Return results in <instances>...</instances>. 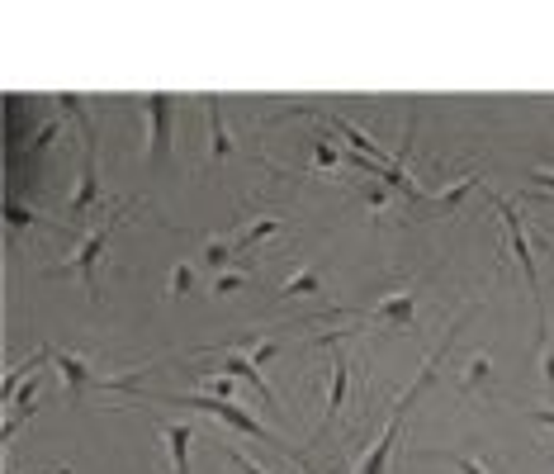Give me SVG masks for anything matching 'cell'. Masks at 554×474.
I'll return each mask as SVG.
<instances>
[{"label": "cell", "mask_w": 554, "mask_h": 474, "mask_svg": "<svg viewBox=\"0 0 554 474\" xmlns=\"http://www.w3.org/2000/svg\"><path fill=\"white\" fill-rule=\"evenodd\" d=\"M247 285V275L242 271H218V280H214V294H237Z\"/></svg>", "instance_id": "44dd1931"}, {"label": "cell", "mask_w": 554, "mask_h": 474, "mask_svg": "<svg viewBox=\"0 0 554 474\" xmlns=\"http://www.w3.org/2000/svg\"><path fill=\"white\" fill-rule=\"evenodd\" d=\"M417 304H422L417 285H398V290L379 294L375 304L365 309V318L379 323V328H389V332H417Z\"/></svg>", "instance_id": "277c9868"}, {"label": "cell", "mask_w": 554, "mask_h": 474, "mask_svg": "<svg viewBox=\"0 0 554 474\" xmlns=\"http://www.w3.org/2000/svg\"><path fill=\"white\" fill-rule=\"evenodd\" d=\"M133 214V204L128 209H114L100 228H90L81 242H76V252H72V261L67 266H57L62 275H81V285H86V294H90V304H100V261H105V252H109V237L119 233V223Z\"/></svg>", "instance_id": "7a4b0ae2"}, {"label": "cell", "mask_w": 554, "mask_h": 474, "mask_svg": "<svg viewBox=\"0 0 554 474\" xmlns=\"http://www.w3.org/2000/svg\"><path fill=\"white\" fill-rule=\"evenodd\" d=\"M81 138H86V157H81V181H76L72 200H67V214L81 219L90 214L95 204H100V143H95V124H81Z\"/></svg>", "instance_id": "5b68a950"}, {"label": "cell", "mask_w": 554, "mask_h": 474, "mask_svg": "<svg viewBox=\"0 0 554 474\" xmlns=\"http://www.w3.org/2000/svg\"><path fill=\"white\" fill-rule=\"evenodd\" d=\"M308 294H322V271L313 266V261H308V266H299V271L280 285V299H308Z\"/></svg>", "instance_id": "7c38bea8"}, {"label": "cell", "mask_w": 554, "mask_h": 474, "mask_svg": "<svg viewBox=\"0 0 554 474\" xmlns=\"http://www.w3.org/2000/svg\"><path fill=\"white\" fill-rule=\"evenodd\" d=\"M209 351H223V347H209ZM218 375H233V380H247L261 399H266L270 413H280V394L266 384V375H261V365H256V356H242V351H223V361H218Z\"/></svg>", "instance_id": "9c48e42d"}, {"label": "cell", "mask_w": 554, "mask_h": 474, "mask_svg": "<svg viewBox=\"0 0 554 474\" xmlns=\"http://www.w3.org/2000/svg\"><path fill=\"white\" fill-rule=\"evenodd\" d=\"M53 365H57V375H62V384H67L72 399H81L90 389H114V380H109V375H95L81 351H57L53 347Z\"/></svg>", "instance_id": "52a82bcc"}, {"label": "cell", "mask_w": 554, "mask_h": 474, "mask_svg": "<svg viewBox=\"0 0 554 474\" xmlns=\"http://www.w3.org/2000/svg\"><path fill=\"white\" fill-rule=\"evenodd\" d=\"M479 181H483L479 171H469L465 181H455V185H446V190H441V195H427V204H431V209H455V204L465 200V195H469V190H474V185H479Z\"/></svg>", "instance_id": "9a60e30c"}, {"label": "cell", "mask_w": 554, "mask_h": 474, "mask_svg": "<svg viewBox=\"0 0 554 474\" xmlns=\"http://www.w3.org/2000/svg\"><path fill=\"white\" fill-rule=\"evenodd\" d=\"M204 266H214V271H228V261H233V247L223 242V237H204V256H199Z\"/></svg>", "instance_id": "ac0fdd59"}, {"label": "cell", "mask_w": 554, "mask_h": 474, "mask_svg": "<svg viewBox=\"0 0 554 474\" xmlns=\"http://www.w3.org/2000/svg\"><path fill=\"white\" fill-rule=\"evenodd\" d=\"M493 204H498L502 223H507V242H512V252H517L521 271H526V285H531V294H536L540 304V275H536V261H531V237H526V219L517 214V204L502 200V195H493ZM540 313H545V304H540Z\"/></svg>", "instance_id": "8992f818"}, {"label": "cell", "mask_w": 554, "mask_h": 474, "mask_svg": "<svg viewBox=\"0 0 554 474\" xmlns=\"http://www.w3.org/2000/svg\"><path fill=\"white\" fill-rule=\"evenodd\" d=\"M204 105H209V162H223L233 152V138L223 128V105H218V95H204Z\"/></svg>", "instance_id": "8fae6325"}, {"label": "cell", "mask_w": 554, "mask_h": 474, "mask_svg": "<svg viewBox=\"0 0 554 474\" xmlns=\"http://www.w3.org/2000/svg\"><path fill=\"white\" fill-rule=\"evenodd\" d=\"M526 181L536 185V190H550V195H554V166H536V171H531Z\"/></svg>", "instance_id": "7402d4cb"}, {"label": "cell", "mask_w": 554, "mask_h": 474, "mask_svg": "<svg viewBox=\"0 0 554 474\" xmlns=\"http://www.w3.org/2000/svg\"><path fill=\"white\" fill-rule=\"evenodd\" d=\"M161 403H176V408H199V413H209V418H218V422H228L233 432H242V437H256L261 446H275V451H285L294 465L304 474H318L313 465L304 460V451L299 446H289L280 432H270V427H261V418H251V413H242L233 399H214V394H185V399H176V394H157Z\"/></svg>", "instance_id": "6da1fadb"}, {"label": "cell", "mask_w": 554, "mask_h": 474, "mask_svg": "<svg viewBox=\"0 0 554 474\" xmlns=\"http://www.w3.org/2000/svg\"><path fill=\"white\" fill-rule=\"evenodd\" d=\"M190 285H195V266H190V261H176V266H171V280H166V294H171V299H185Z\"/></svg>", "instance_id": "e0dca14e"}, {"label": "cell", "mask_w": 554, "mask_h": 474, "mask_svg": "<svg viewBox=\"0 0 554 474\" xmlns=\"http://www.w3.org/2000/svg\"><path fill=\"white\" fill-rule=\"evenodd\" d=\"M427 460H446V465H455L460 474H488V465H483L479 456H465V451H422Z\"/></svg>", "instance_id": "2e32d148"}, {"label": "cell", "mask_w": 554, "mask_h": 474, "mask_svg": "<svg viewBox=\"0 0 554 474\" xmlns=\"http://www.w3.org/2000/svg\"><path fill=\"white\" fill-rule=\"evenodd\" d=\"M138 105H143V119H147V162L166 166V162H171V124H176V100H171V91H152V95H143Z\"/></svg>", "instance_id": "3957f363"}, {"label": "cell", "mask_w": 554, "mask_h": 474, "mask_svg": "<svg viewBox=\"0 0 554 474\" xmlns=\"http://www.w3.org/2000/svg\"><path fill=\"white\" fill-rule=\"evenodd\" d=\"M38 214H29V209H19L15 200H10V223H15V228H24V223H34Z\"/></svg>", "instance_id": "d4e9b609"}, {"label": "cell", "mask_w": 554, "mask_h": 474, "mask_svg": "<svg viewBox=\"0 0 554 474\" xmlns=\"http://www.w3.org/2000/svg\"><path fill=\"white\" fill-rule=\"evenodd\" d=\"M327 347H332V380H327V418H322L318 437H327L332 427H337L341 408H346V394H351V361H346V351L332 342V337H322Z\"/></svg>", "instance_id": "ba28073f"}, {"label": "cell", "mask_w": 554, "mask_h": 474, "mask_svg": "<svg viewBox=\"0 0 554 474\" xmlns=\"http://www.w3.org/2000/svg\"><path fill=\"white\" fill-rule=\"evenodd\" d=\"M365 204H370V209H384V204H389L384 185H365Z\"/></svg>", "instance_id": "cb8c5ba5"}, {"label": "cell", "mask_w": 554, "mask_h": 474, "mask_svg": "<svg viewBox=\"0 0 554 474\" xmlns=\"http://www.w3.org/2000/svg\"><path fill=\"white\" fill-rule=\"evenodd\" d=\"M280 233V219L275 214H261V219H251L242 233H237V252H251L256 242H266V237H275Z\"/></svg>", "instance_id": "5bb4252c"}, {"label": "cell", "mask_w": 554, "mask_h": 474, "mask_svg": "<svg viewBox=\"0 0 554 474\" xmlns=\"http://www.w3.org/2000/svg\"><path fill=\"white\" fill-rule=\"evenodd\" d=\"M531 418H536L540 427H550V432H554V403H550V408H531Z\"/></svg>", "instance_id": "484cf974"}, {"label": "cell", "mask_w": 554, "mask_h": 474, "mask_svg": "<svg viewBox=\"0 0 554 474\" xmlns=\"http://www.w3.org/2000/svg\"><path fill=\"white\" fill-rule=\"evenodd\" d=\"M5 474H15V470H5Z\"/></svg>", "instance_id": "83f0119b"}, {"label": "cell", "mask_w": 554, "mask_h": 474, "mask_svg": "<svg viewBox=\"0 0 554 474\" xmlns=\"http://www.w3.org/2000/svg\"><path fill=\"white\" fill-rule=\"evenodd\" d=\"M540 247H545V252L554 256V237H545V233H540Z\"/></svg>", "instance_id": "4316f807"}, {"label": "cell", "mask_w": 554, "mask_h": 474, "mask_svg": "<svg viewBox=\"0 0 554 474\" xmlns=\"http://www.w3.org/2000/svg\"><path fill=\"white\" fill-rule=\"evenodd\" d=\"M161 441H166V456H171V474H190L195 427H190V422H161Z\"/></svg>", "instance_id": "30bf717a"}, {"label": "cell", "mask_w": 554, "mask_h": 474, "mask_svg": "<svg viewBox=\"0 0 554 474\" xmlns=\"http://www.w3.org/2000/svg\"><path fill=\"white\" fill-rule=\"evenodd\" d=\"M228 460H233V465H237V474H266V470H261V465H256V460H247V456H242L237 446H228Z\"/></svg>", "instance_id": "603a6c76"}, {"label": "cell", "mask_w": 554, "mask_h": 474, "mask_svg": "<svg viewBox=\"0 0 554 474\" xmlns=\"http://www.w3.org/2000/svg\"><path fill=\"white\" fill-rule=\"evenodd\" d=\"M540 380H545V389L554 394V342H550V328H545V318H540Z\"/></svg>", "instance_id": "d6986e66"}, {"label": "cell", "mask_w": 554, "mask_h": 474, "mask_svg": "<svg viewBox=\"0 0 554 474\" xmlns=\"http://www.w3.org/2000/svg\"><path fill=\"white\" fill-rule=\"evenodd\" d=\"M488 375H493V356H488V351H474V356L460 365V394H474L479 384H488Z\"/></svg>", "instance_id": "4fadbf2b"}, {"label": "cell", "mask_w": 554, "mask_h": 474, "mask_svg": "<svg viewBox=\"0 0 554 474\" xmlns=\"http://www.w3.org/2000/svg\"><path fill=\"white\" fill-rule=\"evenodd\" d=\"M341 162V147L332 138H313V171H332Z\"/></svg>", "instance_id": "ffe728a7"}]
</instances>
